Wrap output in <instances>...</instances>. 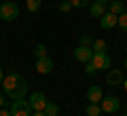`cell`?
<instances>
[{"mask_svg":"<svg viewBox=\"0 0 127 116\" xmlns=\"http://www.w3.org/2000/svg\"><path fill=\"white\" fill-rule=\"evenodd\" d=\"M2 91H4L6 97L11 99H23L28 95V82L21 74L13 72V74L4 76V80H2Z\"/></svg>","mask_w":127,"mask_h":116,"instance_id":"1","label":"cell"},{"mask_svg":"<svg viewBox=\"0 0 127 116\" xmlns=\"http://www.w3.org/2000/svg\"><path fill=\"white\" fill-rule=\"evenodd\" d=\"M19 17V6L13 0H2L0 2V19L2 21H15Z\"/></svg>","mask_w":127,"mask_h":116,"instance_id":"2","label":"cell"},{"mask_svg":"<svg viewBox=\"0 0 127 116\" xmlns=\"http://www.w3.org/2000/svg\"><path fill=\"white\" fill-rule=\"evenodd\" d=\"M91 66L95 68V70L100 72V70H110V68H112V59H110V55L106 53H93V57H91Z\"/></svg>","mask_w":127,"mask_h":116,"instance_id":"3","label":"cell"},{"mask_svg":"<svg viewBox=\"0 0 127 116\" xmlns=\"http://www.w3.org/2000/svg\"><path fill=\"white\" fill-rule=\"evenodd\" d=\"M11 116H32L30 101H28L26 97H23V99H13V106H11Z\"/></svg>","mask_w":127,"mask_h":116,"instance_id":"4","label":"cell"},{"mask_svg":"<svg viewBox=\"0 0 127 116\" xmlns=\"http://www.w3.org/2000/svg\"><path fill=\"white\" fill-rule=\"evenodd\" d=\"M100 106H102V112H106V114H114V112L121 108V99L114 97V95H108V97H102Z\"/></svg>","mask_w":127,"mask_h":116,"instance_id":"5","label":"cell"},{"mask_svg":"<svg viewBox=\"0 0 127 116\" xmlns=\"http://www.w3.org/2000/svg\"><path fill=\"white\" fill-rule=\"evenodd\" d=\"M30 108H32V112H40V110H45V106H47V97H45V93H40V91H34V93H30Z\"/></svg>","mask_w":127,"mask_h":116,"instance_id":"6","label":"cell"},{"mask_svg":"<svg viewBox=\"0 0 127 116\" xmlns=\"http://www.w3.org/2000/svg\"><path fill=\"white\" fill-rule=\"evenodd\" d=\"M72 55H74V59H76V61H81V63H89L91 57H93V49H91V46H83V45H78L76 49L72 51Z\"/></svg>","mask_w":127,"mask_h":116,"instance_id":"7","label":"cell"},{"mask_svg":"<svg viewBox=\"0 0 127 116\" xmlns=\"http://www.w3.org/2000/svg\"><path fill=\"white\" fill-rule=\"evenodd\" d=\"M123 72L119 70V68H110L108 74H106V82H108L110 87H123Z\"/></svg>","mask_w":127,"mask_h":116,"instance_id":"8","label":"cell"},{"mask_svg":"<svg viewBox=\"0 0 127 116\" xmlns=\"http://www.w3.org/2000/svg\"><path fill=\"white\" fill-rule=\"evenodd\" d=\"M36 72L38 74H51V72H53V59L51 57L36 59Z\"/></svg>","mask_w":127,"mask_h":116,"instance_id":"9","label":"cell"},{"mask_svg":"<svg viewBox=\"0 0 127 116\" xmlns=\"http://www.w3.org/2000/svg\"><path fill=\"white\" fill-rule=\"evenodd\" d=\"M102 97H104V91H102V87L91 85L89 89H87V99H89V103H100Z\"/></svg>","mask_w":127,"mask_h":116,"instance_id":"10","label":"cell"},{"mask_svg":"<svg viewBox=\"0 0 127 116\" xmlns=\"http://www.w3.org/2000/svg\"><path fill=\"white\" fill-rule=\"evenodd\" d=\"M100 25L104 27V30H112V27L117 25V15H112L110 11H106V13L100 17Z\"/></svg>","mask_w":127,"mask_h":116,"instance_id":"11","label":"cell"},{"mask_svg":"<svg viewBox=\"0 0 127 116\" xmlns=\"http://www.w3.org/2000/svg\"><path fill=\"white\" fill-rule=\"evenodd\" d=\"M89 13H91V17H97V19H100L102 15L106 13V4H100V2H91V4H89Z\"/></svg>","mask_w":127,"mask_h":116,"instance_id":"12","label":"cell"},{"mask_svg":"<svg viewBox=\"0 0 127 116\" xmlns=\"http://www.w3.org/2000/svg\"><path fill=\"white\" fill-rule=\"evenodd\" d=\"M108 11L112 15H121L125 11V4H123V0H110L108 2Z\"/></svg>","mask_w":127,"mask_h":116,"instance_id":"13","label":"cell"},{"mask_svg":"<svg viewBox=\"0 0 127 116\" xmlns=\"http://www.w3.org/2000/svg\"><path fill=\"white\" fill-rule=\"evenodd\" d=\"M45 114L47 116H59V106H57V103H53V101H47Z\"/></svg>","mask_w":127,"mask_h":116,"instance_id":"14","label":"cell"},{"mask_svg":"<svg viewBox=\"0 0 127 116\" xmlns=\"http://www.w3.org/2000/svg\"><path fill=\"white\" fill-rule=\"evenodd\" d=\"M85 112H87V116H100L102 114V106L100 103H89V106L85 108Z\"/></svg>","mask_w":127,"mask_h":116,"instance_id":"15","label":"cell"},{"mask_svg":"<svg viewBox=\"0 0 127 116\" xmlns=\"http://www.w3.org/2000/svg\"><path fill=\"white\" fill-rule=\"evenodd\" d=\"M117 25L127 34V11H123L121 15H117Z\"/></svg>","mask_w":127,"mask_h":116,"instance_id":"16","label":"cell"},{"mask_svg":"<svg viewBox=\"0 0 127 116\" xmlns=\"http://www.w3.org/2000/svg\"><path fill=\"white\" fill-rule=\"evenodd\" d=\"M91 49H93V53H104L106 51V42L102 40V38H95L93 45H91Z\"/></svg>","mask_w":127,"mask_h":116,"instance_id":"17","label":"cell"},{"mask_svg":"<svg viewBox=\"0 0 127 116\" xmlns=\"http://www.w3.org/2000/svg\"><path fill=\"white\" fill-rule=\"evenodd\" d=\"M42 0H26V9L30 11V13H36L38 9H40Z\"/></svg>","mask_w":127,"mask_h":116,"instance_id":"18","label":"cell"},{"mask_svg":"<svg viewBox=\"0 0 127 116\" xmlns=\"http://www.w3.org/2000/svg\"><path fill=\"white\" fill-rule=\"evenodd\" d=\"M34 55H36V59L49 57V55H47V46H45V45H36V46H34Z\"/></svg>","mask_w":127,"mask_h":116,"instance_id":"19","label":"cell"},{"mask_svg":"<svg viewBox=\"0 0 127 116\" xmlns=\"http://www.w3.org/2000/svg\"><path fill=\"white\" fill-rule=\"evenodd\" d=\"M70 4H72V9H83L89 4V0H70Z\"/></svg>","mask_w":127,"mask_h":116,"instance_id":"20","label":"cell"},{"mask_svg":"<svg viewBox=\"0 0 127 116\" xmlns=\"http://www.w3.org/2000/svg\"><path fill=\"white\" fill-rule=\"evenodd\" d=\"M81 45L83 46H91V45H93V38H91L89 34H83L81 36Z\"/></svg>","mask_w":127,"mask_h":116,"instance_id":"21","label":"cell"},{"mask_svg":"<svg viewBox=\"0 0 127 116\" xmlns=\"http://www.w3.org/2000/svg\"><path fill=\"white\" fill-rule=\"evenodd\" d=\"M59 11H62V13H68V11H72L70 0H64V2H59Z\"/></svg>","mask_w":127,"mask_h":116,"instance_id":"22","label":"cell"},{"mask_svg":"<svg viewBox=\"0 0 127 116\" xmlns=\"http://www.w3.org/2000/svg\"><path fill=\"white\" fill-rule=\"evenodd\" d=\"M85 66H87V68H85V72H87V74H89V76H93L95 72H97V70H95L93 66H91V63H85Z\"/></svg>","mask_w":127,"mask_h":116,"instance_id":"23","label":"cell"},{"mask_svg":"<svg viewBox=\"0 0 127 116\" xmlns=\"http://www.w3.org/2000/svg\"><path fill=\"white\" fill-rule=\"evenodd\" d=\"M0 116H11V110H2L0 108Z\"/></svg>","mask_w":127,"mask_h":116,"instance_id":"24","label":"cell"},{"mask_svg":"<svg viewBox=\"0 0 127 116\" xmlns=\"http://www.w3.org/2000/svg\"><path fill=\"white\" fill-rule=\"evenodd\" d=\"M4 106V91H0V108Z\"/></svg>","mask_w":127,"mask_h":116,"instance_id":"25","label":"cell"},{"mask_svg":"<svg viewBox=\"0 0 127 116\" xmlns=\"http://www.w3.org/2000/svg\"><path fill=\"white\" fill-rule=\"evenodd\" d=\"M32 116H47V114H45V110H40V112H32Z\"/></svg>","mask_w":127,"mask_h":116,"instance_id":"26","label":"cell"},{"mask_svg":"<svg viewBox=\"0 0 127 116\" xmlns=\"http://www.w3.org/2000/svg\"><path fill=\"white\" fill-rule=\"evenodd\" d=\"M93 2H100V4H106V6H108V2H110V0H93Z\"/></svg>","mask_w":127,"mask_h":116,"instance_id":"27","label":"cell"},{"mask_svg":"<svg viewBox=\"0 0 127 116\" xmlns=\"http://www.w3.org/2000/svg\"><path fill=\"white\" fill-rule=\"evenodd\" d=\"M2 80H4V74H2V66H0V85H2Z\"/></svg>","mask_w":127,"mask_h":116,"instance_id":"28","label":"cell"},{"mask_svg":"<svg viewBox=\"0 0 127 116\" xmlns=\"http://www.w3.org/2000/svg\"><path fill=\"white\" fill-rule=\"evenodd\" d=\"M123 87H125V91H127V80H123Z\"/></svg>","mask_w":127,"mask_h":116,"instance_id":"29","label":"cell"},{"mask_svg":"<svg viewBox=\"0 0 127 116\" xmlns=\"http://www.w3.org/2000/svg\"><path fill=\"white\" fill-rule=\"evenodd\" d=\"M125 70H127V59H125Z\"/></svg>","mask_w":127,"mask_h":116,"instance_id":"30","label":"cell"},{"mask_svg":"<svg viewBox=\"0 0 127 116\" xmlns=\"http://www.w3.org/2000/svg\"><path fill=\"white\" fill-rule=\"evenodd\" d=\"M125 110H127V103H125Z\"/></svg>","mask_w":127,"mask_h":116,"instance_id":"31","label":"cell"},{"mask_svg":"<svg viewBox=\"0 0 127 116\" xmlns=\"http://www.w3.org/2000/svg\"><path fill=\"white\" fill-rule=\"evenodd\" d=\"M121 116H127V114H121Z\"/></svg>","mask_w":127,"mask_h":116,"instance_id":"32","label":"cell"},{"mask_svg":"<svg viewBox=\"0 0 127 116\" xmlns=\"http://www.w3.org/2000/svg\"><path fill=\"white\" fill-rule=\"evenodd\" d=\"M125 51H127V49H125Z\"/></svg>","mask_w":127,"mask_h":116,"instance_id":"33","label":"cell"}]
</instances>
